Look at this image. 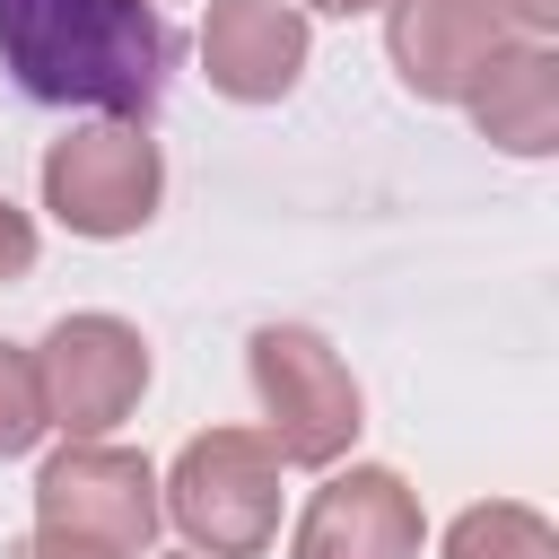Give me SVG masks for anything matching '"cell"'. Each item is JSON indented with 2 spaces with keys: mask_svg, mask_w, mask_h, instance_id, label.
Returning <instances> with one entry per match:
<instances>
[{
  "mask_svg": "<svg viewBox=\"0 0 559 559\" xmlns=\"http://www.w3.org/2000/svg\"><path fill=\"white\" fill-rule=\"evenodd\" d=\"M175 35L148 0H0V70L17 96L105 122H148Z\"/></svg>",
  "mask_w": 559,
  "mask_h": 559,
  "instance_id": "1",
  "label": "cell"
},
{
  "mask_svg": "<svg viewBox=\"0 0 559 559\" xmlns=\"http://www.w3.org/2000/svg\"><path fill=\"white\" fill-rule=\"evenodd\" d=\"M280 454L262 445V428H201L183 437V454L157 472V507L183 533V550L201 559H262L280 542Z\"/></svg>",
  "mask_w": 559,
  "mask_h": 559,
  "instance_id": "2",
  "label": "cell"
},
{
  "mask_svg": "<svg viewBox=\"0 0 559 559\" xmlns=\"http://www.w3.org/2000/svg\"><path fill=\"white\" fill-rule=\"evenodd\" d=\"M245 376L262 402V445L297 472H332L358 428H367V393L349 376V358L314 332V323H262L245 341Z\"/></svg>",
  "mask_w": 559,
  "mask_h": 559,
  "instance_id": "3",
  "label": "cell"
},
{
  "mask_svg": "<svg viewBox=\"0 0 559 559\" xmlns=\"http://www.w3.org/2000/svg\"><path fill=\"white\" fill-rule=\"evenodd\" d=\"M35 183H44L52 227H70V236H87V245H122V236H140V227L157 218V201H166V148L148 140V122H105V114H87V122H70V131L44 148Z\"/></svg>",
  "mask_w": 559,
  "mask_h": 559,
  "instance_id": "4",
  "label": "cell"
},
{
  "mask_svg": "<svg viewBox=\"0 0 559 559\" xmlns=\"http://www.w3.org/2000/svg\"><path fill=\"white\" fill-rule=\"evenodd\" d=\"M35 533H52L70 550H96V559H148L157 533H166L157 463L114 445V437L44 454V472H35Z\"/></svg>",
  "mask_w": 559,
  "mask_h": 559,
  "instance_id": "5",
  "label": "cell"
},
{
  "mask_svg": "<svg viewBox=\"0 0 559 559\" xmlns=\"http://www.w3.org/2000/svg\"><path fill=\"white\" fill-rule=\"evenodd\" d=\"M35 384H44V419L70 445L114 437L140 411V393H148V341H140L131 314H105V306L61 314L35 341Z\"/></svg>",
  "mask_w": 559,
  "mask_h": 559,
  "instance_id": "6",
  "label": "cell"
},
{
  "mask_svg": "<svg viewBox=\"0 0 559 559\" xmlns=\"http://www.w3.org/2000/svg\"><path fill=\"white\" fill-rule=\"evenodd\" d=\"M419 550H428V515L393 463L323 472V489L297 507L288 533V559H419Z\"/></svg>",
  "mask_w": 559,
  "mask_h": 559,
  "instance_id": "7",
  "label": "cell"
},
{
  "mask_svg": "<svg viewBox=\"0 0 559 559\" xmlns=\"http://www.w3.org/2000/svg\"><path fill=\"white\" fill-rule=\"evenodd\" d=\"M306 52H314V17L297 0H210L201 9V79L227 105L297 96Z\"/></svg>",
  "mask_w": 559,
  "mask_h": 559,
  "instance_id": "8",
  "label": "cell"
},
{
  "mask_svg": "<svg viewBox=\"0 0 559 559\" xmlns=\"http://www.w3.org/2000/svg\"><path fill=\"white\" fill-rule=\"evenodd\" d=\"M498 44V0H384V61L419 105H463Z\"/></svg>",
  "mask_w": 559,
  "mask_h": 559,
  "instance_id": "9",
  "label": "cell"
},
{
  "mask_svg": "<svg viewBox=\"0 0 559 559\" xmlns=\"http://www.w3.org/2000/svg\"><path fill=\"white\" fill-rule=\"evenodd\" d=\"M472 131L507 157H559V44H533V35H507L489 52V70L472 79L463 96Z\"/></svg>",
  "mask_w": 559,
  "mask_h": 559,
  "instance_id": "10",
  "label": "cell"
},
{
  "mask_svg": "<svg viewBox=\"0 0 559 559\" xmlns=\"http://www.w3.org/2000/svg\"><path fill=\"white\" fill-rule=\"evenodd\" d=\"M437 559H559V524L524 498H472L445 524Z\"/></svg>",
  "mask_w": 559,
  "mask_h": 559,
  "instance_id": "11",
  "label": "cell"
},
{
  "mask_svg": "<svg viewBox=\"0 0 559 559\" xmlns=\"http://www.w3.org/2000/svg\"><path fill=\"white\" fill-rule=\"evenodd\" d=\"M52 437V419H44V384H35V349L26 341H0V463H17V454H35Z\"/></svg>",
  "mask_w": 559,
  "mask_h": 559,
  "instance_id": "12",
  "label": "cell"
},
{
  "mask_svg": "<svg viewBox=\"0 0 559 559\" xmlns=\"http://www.w3.org/2000/svg\"><path fill=\"white\" fill-rule=\"evenodd\" d=\"M26 271H35V218L0 192V288H17Z\"/></svg>",
  "mask_w": 559,
  "mask_h": 559,
  "instance_id": "13",
  "label": "cell"
},
{
  "mask_svg": "<svg viewBox=\"0 0 559 559\" xmlns=\"http://www.w3.org/2000/svg\"><path fill=\"white\" fill-rule=\"evenodd\" d=\"M498 17H507V35H533V44L559 35V0H498Z\"/></svg>",
  "mask_w": 559,
  "mask_h": 559,
  "instance_id": "14",
  "label": "cell"
},
{
  "mask_svg": "<svg viewBox=\"0 0 559 559\" xmlns=\"http://www.w3.org/2000/svg\"><path fill=\"white\" fill-rule=\"evenodd\" d=\"M0 559H96V550H70V542H52V533H35V524H26V533H17Z\"/></svg>",
  "mask_w": 559,
  "mask_h": 559,
  "instance_id": "15",
  "label": "cell"
},
{
  "mask_svg": "<svg viewBox=\"0 0 559 559\" xmlns=\"http://www.w3.org/2000/svg\"><path fill=\"white\" fill-rule=\"evenodd\" d=\"M306 17H367V9H384V0H297Z\"/></svg>",
  "mask_w": 559,
  "mask_h": 559,
  "instance_id": "16",
  "label": "cell"
},
{
  "mask_svg": "<svg viewBox=\"0 0 559 559\" xmlns=\"http://www.w3.org/2000/svg\"><path fill=\"white\" fill-rule=\"evenodd\" d=\"M166 559H201V550H166Z\"/></svg>",
  "mask_w": 559,
  "mask_h": 559,
  "instance_id": "17",
  "label": "cell"
},
{
  "mask_svg": "<svg viewBox=\"0 0 559 559\" xmlns=\"http://www.w3.org/2000/svg\"><path fill=\"white\" fill-rule=\"evenodd\" d=\"M148 9H157V0H148Z\"/></svg>",
  "mask_w": 559,
  "mask_h": 559,
  "instance_id": "18",
  "label": "cell"
}]
</instances>
